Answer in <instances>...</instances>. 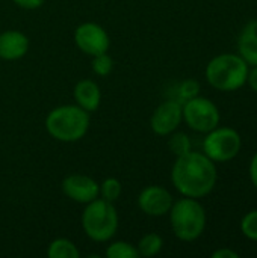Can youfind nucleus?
<instances>
[{
	"instance_id": "nucleus-14",
	"label": "nucleus",
	"mask_w": 257,
	"mask_h": 258,
	"mask_svg": "<svg viewBox=\"0 0 257 258\" xmlns=\"http://www.w3.org/2000/svg\"><path fill=\"white\" fill-rule=\"evenodd\" d=\"M239 56L251 67L257 65V18L248 21L238 38Z\"/></svg>"
},
{
	"instance_id": "nucleus-16",
	"label": "nucleus",
	"mask_w": 257,
	"mask_h": 258,
	"mask_svg": "<svg viewBox=\"0 0 257 258\" xmlns=\"http://www.w3.org/2000/svg\"><path fill=\"white\" fill-rule=\"evenodd\" d=\"M162 248H164V239L156 233H150L141 237L136 246L139 257H155L162 251Z\"/></svg>"
},
{
	"instance_id": "nucleus-12",
	"label": "nucleus",
	"mask_w": 257,
	"mask_h": 258,
	"mask_svg": "<svg viewBox=\"0 0 257 258\" xmlns=\"http://www.w3.org/2000/svg\"><path fill=\"white\" fill-rule=\"evenodd\" d=\"M29 50V38L20 30H5L0 33V59L18 60Z\"/></svg>"
},
{
	"instance_id": "nucleus-9",
	"label": "nucleus",
	"mask_w": 257,
	"mask_h": 258,
	"mask_svg": "<svg viewBox=\"0 0 257 258\" xmlns=\"http://www.w3.org/2000/svg\"><path fill=\"white\" fill-rule=\"evenodd\" d=\"M183 121V112H182V103L170 98L164 103H161L151 118H150V127L155 135L158 136H168L173 132L177 130L180 122Z\"/></svg>"
},
{
	"instance_id": "nucleus-8",
	"label": "nucleus",
	"mask_w": 257,
	"mask_h": 258,
	"mask_svg": "<svg viewBox=\"0 0 257 258\" xmlns=\"http://www.w3.org/2000/svg\"><path fill=\"white\" fill-rule=\"evenodd\" d=\"M74 42L80 51L92 57L101 53H108L111 45L108 32L100 24L92 21L77 26V29L74 30Z\"/></svg>"
},
{
	"instance_id": "nucleus-10",
	"label": "nucleus",
	"mask_w": 257,
	"mask_h": 258,
	"mask_svg": "<svg viewBox=\"0 0 257 258\" xmlns=\"http://www.w3.org/2000/svg\"><path fill=\"white\" fill-rule=\"evenodd\" d=\"M62 192L74 203L88 204L98 198L100 195V184L83 174H71L62 180Z\"/></svg>"
},
{
	"instance_id": "nucleus-15",
	"label": "nucleus",
	"mask_w": 257,
	"mask_h": 258,
	"mask_svg": "<svg viewBox=\"0 0 257 258\" xmlns=\"http://www.w3.org/2000/svg\"><path fill=\"white\" fill-rule=\"evenodd\" d=\"M47 257L50 258H79L77 246L68 239H55L47 248Z\"/></svg>"
},
{
	"instance_id": "nucleus-20",
	"label": "nucleus",
	"mask_w": 257,
	"mask_h": 258,
	"mask_svg": "<svg viewBox=\"0 0 257 258\" xmlns=\"http://www.w3.org/2000/svg\"><path fill=\"white\" fill-rule=\"evenodd\" d=\"M198 92H200V85H198V82L194 80V79H188V80H183V82L177 86V91H176L177 95H176L174 100H177V101H180V103L183 104L185 101H188V100L197 97Z\"/></svg>"
},
{
	"instance_id": "nucleus-11",
	"label": "nucleus",
	"mask_w": 257,
	"mask_h": 258,
	"mask_svg": "<svg viewBox=\"0 0 257 258\" xmlns=\"http://www.w3.org/2000/svg\"><path fill=\"white\" fill-rule=\"evenodd\" d=\"M173 195L162 186H148L138 197L139 209L148 216H164L171 210Z\"/></svg>"
},
{
	"instance_id": "nucleus-25",
	"label": "nucleus",
	"mask_w": 257,
	"mask_h": 258,
	"mask_svg": "<svg viewBox=\"0 0 257 258\" xmlns=\"http://www.w3.org/2000/svg\"><path fill=\"white\" fill-rule=\"evenodd\" d=\"M250 180H251L253 186L257 189V153L253 156V159L250 162Z\"/></svg>"
},
{
	"instance_id": "nucleus-24",
	"label": "nucleus",
	"mask_w": 257,
	"mask_h": 258,
	"mask_svg": "<svg viewBox=\"0 0 257 258\" xmlns=\"http://www.w3.org/2000/svg\"><path fill=\"white\" fill-rule=\"evenodd\" d=\"M212 258H239V254L229 248H220L212 254Z\"/></svg>"
},
{
	"instance_id": "nucleus-21",
	"label": "nucleus",
	"mask_w": 257,
	"mask_h": 258,
	"mask_svg": "<svg viewBox=\"0 0 257 258\" xmlns=\"http://www.w3.org/2000/svg\"><path fill=\"white\" fill-rule=\"evenodd\" d=\"M114 70V60L108 53H101L94 56L92 59V71L94 74L100 76V77H106L108 74H111Z\"/></svg>"
},
{
	"instance_id": "nucleus-2",
	"label": "nucleus",
	"mask_w": 257,
	"mask_h": 258,
	"mask_svg": "<svg viewBox=\"0 0 257 258\" xmlns=\"http://www.w3.org/2000/svg\"><path fill=\"white\" fill-rule=\"evenodd\" d=\"M250 65L233 53H223L209 60L206 67L208 83L221 92H233L247 83Z\"/></svg>"
},
{
	"instance_id": "nucleus-5",
	"label": "nucleus",
	"mask_w": 257,
	"mask_h": 258,
	"mask_svg": "<svg viewBox=\"0 0 257 258\" xmlns=\"http://www.w3.org/2000/svg\"><path fill=\"white\" fill-rule=\"evenodd\" d=\"M85 206L82 213V228L85 234L97 243L111 240L118 230V213L114 203L95 198Z\"/></svg>"
},
{
	"instance_id": "nucleus-7",
	"label": "nucleus",
	"mask_w": 257,
	"mask_h": 258,
	"mask_svg": "<svg viewBox=\"0 0 257 258\" xmlns=\"http://www.w3.org/2000/svg\"><path fill=\"white\" fill-rule=\"evenodd\" d=\"M183 121L189 128L198 133H209L220 125V110L214 101L206 97H194L182 104Z\"/></svg>"
},
{
	"instance_id": "nucleus-26",
	"label": "nucleus",
	"mask_w": 257,
	"mask_h": 258,
	"mask_svg": "<svg viewBox=\"0 0 257 258\" xmlns=\"http://www.w3.org/2000/svg\"><path fill=\"white\" fill-rule=\"evenodd\" d=\"M247 83L250 85V88L257 92V65L253 67L250 71H248V77H247Z\"/></svg>"
},
{
	"instance_id": "nucleus-6",
	"label": "nucleus",
	"mask_w": 257,
	"mask_h": 258,
	"mask_svg": "<svg viewBox=\"0 0 257 258\" xmlns=\"http://www.w3.org/2000/svg\"><path fill=\"white\" fill-rule=\"evenodd\" d=\"M242 147L241 135L232 127H215L203 141V153L215 163L233 160Z\"/></svg>"
},
{
	"instance_id": "nucleus-18",
	"label": "nucleus",
	"mask_w": 257,
	"mask_h": 258,
	"mask_svg": "<svg viewBox=\"0 0 257 258\" xmlns=\"http://www.w3.org/2000/svg\"><path fill=\"white\" fill-rule=\"evenodd\" d=\"M123 194V184L120 180L109 177L106 178L101 184H100V195L103 200L109 201V203H115Z\"/></svg>"
},
{
	"instance_id": "nucleus-1",
	"label": "nucleus",
	"mask_w": 257,
	"mask_h": 258,
	"mask_svg": "<svg viewBox=\"0 0 257 258\" xmlns=\"http://www.w3.org/2000/svg\"><path fill=\"white\" fill-rule=\"evenodd\" d=\"M218 174L215 162L204 153L189 151L179 156L171 169V183L182 197L203 198L208 197L217 184Z\"/></svg>"
},
{
	"instance_id": "nucleus-4",
	"label": "nucleus",
	"mask_w": 257,
	"mask_h": 258,
	"mask_svg": "<svg viewBox=\"0 0 257 258\" xmlns=\"http://www.w3.org/2000/svg\"><path fill=\"white\" fill-rule=\"evenodd\" d=\"M168 213L171 230L179 240L194 242L204 233L208 218L198 200L183 197L173 203Z\"/></svg>"
},
{
	"instance_id": "nucleus-13",
	"label": "nucleus",
	"mask_w": 257,
	"mask_h": 258,
	"mask_svg": "<svg viewBox=\"0 0 257 258\" xmlns=\"http://www.w3.org/2000/svg\"><path fill=\"white\" fill-rule=\"evenodd\" d=\"M74 100L77 106H80L86 112H94L98 109L100 101H101V91L100 86L91 80V79H83L77 82L73 91Z\"/></svg>"
},
{
	"instance_id": "nucleus-17",
	"label": "nucleus",
	"mask_w": 257,
	"mask_h": 258,
	"mask_svg": "<svg viewBox=\"0 0 257 258\" xmlns=\"http://www.w3.org/2000/svg\"><path fill=\"white\" fill-rule=\"evenodd\" d=\"M106 257L108 258H138V249L135 245L129 242H114L106 248Z\"/></svg>"
},
{
	"instance_id": "nucleus-3",
	"label": "nucleus",
	"mask_w": 257,
	"mask_h": 258,
	"mask_svg": "<svg viewBox=\"0 0 257 258\" xmlns=\"http://www.w3.org/2000/svg\"><path fill=\"white\" fill-rule=\"evenodd\" d=\"M89 128V113L80 106L65 104L48 112L45 118L47 133L59 142L80 141Z\"/></svg>"
},
{
	"instance_id": "nucleus-22",
	"label": "nucleus",
	"mask_w": 257,
	"mask_h": 258,
	"mask_svg": "<svg viewBox=\"0 0 257 258\" xmlns=\"http://www.w3.org/2000/svg\"><path fill=\"white\" fill-rule=\"evenodd\" d=\"M241 231L248 239L257 242V210L248 212L241 221Z\"/></svg>"
},
{
	"instance_id": "nucleus-19",
	"label": "nucleus",
	"mask_w": 257,
	"mask_h": 258,
	"mask_svg": "<svg viewBox=\"0 0 257 258\" xmlns=\"http://www.w3.org/2000/svg\"><path fill=\"white\" fill-rule=\"evenodd\" d=\"M168 147H170V151L176 157H179V156H183L191 151V139L186 133H182V132L174 133L173 132L171 138L168 141Z\"/></svg>"
},
{
	"instance_id": "nucleus-23",
	"label": "nucleus",
	"mask_w": 257,
	"mask_h": 258,
	"mask_svg": "<svg viewBox=\"0 0 257 258\" xmlns=\"http://www.w3.org/2000/svg\"><path fill=\"white\" fill-rule=\"evenodd\" d=\"M15 5H18L20 8H23V9H29V11H32V9H38L39 6H42V3L45 2V0H12Z\"/></svg>"
}]
</instances>
